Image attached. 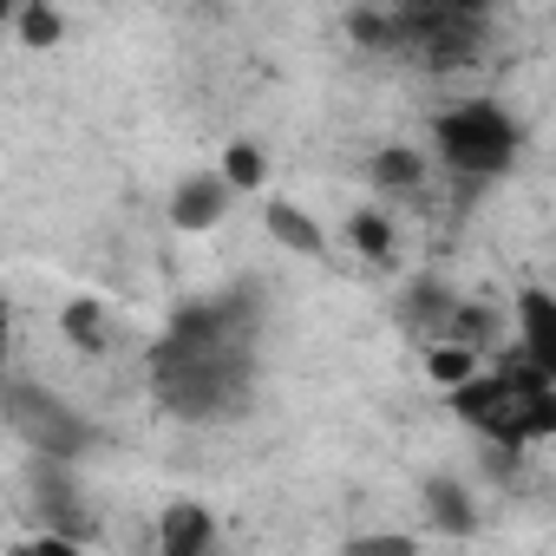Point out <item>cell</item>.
I'll list each match as a JSON object with an SVG mask.
<instances>
[{"mask_svg": "<svg viewBox=\"0 0 556 556\" xmlns=\"http://www.w3.org/2000/svg\"><path fill=\"white\" fill-rule=\"evenodd\" d=\"M367 177H374L380 190H419V184H426V157H419L413 144H387V151H374Z\"/></svg>", "mask_w": 556, "mask_h": 556, "instance_id": "12", "label": "cell"}, {"mask_svg": "<svg viewBox=\"0 0 556 556\" xmlns=\"http://www.w3.org/2000/svg\"><path fill=\"white\" fill-rule=\"evenodd\" d=\"M478 374H484V354H478V348H465V341H432V348H426V380L445 387V400L465 393Z\"/></svg>", "mask_w": 556, "mask_h": 556, "instance_id": "10", "label": "cell"}, {"mask_svg": "<svg viewBox=\"0 0 556 556\" xmlns=\"http://www.w3.org/2000/svg\"><path fill=\"white\" fill-rule=\"evenodd\" d=\"M216 170L229 177L236 197H262V184H268V151H262L255 138H236V144L216 157Z\"/></svg>", "mask_w": 556, "mask_h": 556, "instance_id": "11", "label": "cell"}, {"mask_svg": "<svg viewBox=\"0 0 556 556\" xmlns=\"http://www.w3.org/2000/svg\"><path fill=\"white\" fill-rule=\"evenodd\" d=\"M8 426L34 445V458L40 465H73V458H86V445H92V426L60 400V393H47V387H34V380H8Z\"/></svg>", "mask_w": 556, "mask_h": 556, "instance_id": "4", "label": "cell"}, {"mask_svg": "<svg viewBox=\"0 0 556 556\" xmlns=\"http://www.w3.org/2000/svg\"><path fill=\"white\" fill-rule=\"evenodd\" d=\"M14 34H21V47L53 53V47L66 40V21H60L53 8H40V0H27V8H14Z\"/></svg>", "mask_w": 556, "mask_h": 556, "instance_id": "14", "label": "cell"}, {"mask_svg": "<svg viewBox=\"0 0 556 556\" xmlns=\"http://www.w3.org/2000/svg\"><path fill=\"white\" fill-rule=\"evenodd\" d=\"M8 556H86V549H79V536H66V530H34V536H21Z\"/></svg>", "mask_w": 556, "mask_h": 556, "instance_id": "17", "label": "cell"}, {"mask_svg": "<svg viewBox=\"0 0 556 556\" xmlns=\"http://www.w3.org/2000/svg\"><path fill=\"white\" fill-rule=\"evenodd\" d=\"M60 328H66L86 354H99V348H105V308H99V302H73V308L60 315Z\"/></svg>", "mask_w": 556, "mask_h": 556, "instance_id": "15", "label": "cell"}, {"mask_svg": "<svg viewBox=\"0 0 556 556\" xmlns=\"http://www.w3.org/2000/svg\"><path fill=\"white\" fill-rule=\"evenodd\" d=\"M255 387V315L242 295L184 302L151 348V393L177 419H223Z\"/></svg>", "mask_w": 556, "mask_h": 556, "instance_id": "1", "label": "cell"}, {"mask_svg": "<svg viewBox=\"0 0 556 556\" xmlns=\"http://www.w3.org/2000/svg\"><path fill=\"white\" fill-rule=\"evenodd\" d=\"M157 556H216V517L210 504H164L157 510Z\"/></svg>", "mask_w": 556, "mask_h": 556, "instance_id": "8", "label": "cell"}, {"mask_svg": "<svg viewBox=\"0 0 556 556\" xmlns=\"http://www.w3.org/2000/svg\"><path fill=\"white\" fill-rule=\"evenodd\" d=\"M432 157L452 170V177H471V184H491L504 170H517L523 157V125L510 118V105L497 99H458L432 118Z\"/></svg>", "mask_w": 556, "mask_h": 556, "instance_id": "3", "label": "cell"}, {"mask_svg": "<svg viewBox=\"0 0 556 556\" xmlns=\"http://www.w3.org/2000/svg\"><path fill=\"white\" fill-rule=\"evenodd\" d=\"M452 413L491 445V452H530L556 439V387L530 367H484L465 393H452Z\"/></svg>", "mask_w": 556, "mask_h": 556, "instance_id": "2", "label": "cell"}, {"mask_svg": "<svg viewBox=\"0 0 556 556\" xmlns=\"http://www.w3.org/2000/svg\"><path fill=\"white\" fill-rule=\"evenodd\" d=\"M229 203H236L229 177H223L216 164H203V170H184V177L170 184L164 216H170V229H184V236H210V229H223Z\"/></svg>", "mask_w": 556, "mask_h": 556, "instance_id": "6", "label": "cell"}, {"mask_svg": "<svg viewBox=\"0 0 556 556\" xmlns=\"http://www.w3.org/2000/svg\"><path fill=\"white\" fill-rule=\"evenodd\" d=\"M262 229H268L275 249H289V255H308V262L328 255V229L315 223V210H302V203H289V197H268V203H262Z\"/></svg>", "mask_w": 556, "mask_h": 556, "instance_id": "9", "label": "cell"}, {"mask_svg": "<svg viewBox=\"0 0 556 556\" xmlns=\"http://www.w3.org/2000/svg\"><path fill=\"white\" fill-rule=\"evenodd\" d=\"M341 556H419V536H413V530H367V536H354Z\"/></svg>", "mask_w": 556, "mask_h": 556, "instance_id": "16", "label": "cell"}, {"mask_svg": "<svg viewBox=\"0 0 556 556\" xmlns=\"http://www.w3.org/2000/svg\"><path fill=\"white\" fill-rule=\"evenodd\" d=\"M510 321H517V341H510L504 361H510V367H530L536 380L556 387V289H543V282L517 289Z\"/></svg>", "mask_w": 556, "mask_h": 556, "instance_id": "5", "label": "cell"}, {"mask_svg": "<svg viewBox=\"0 0 556 556\" xmlns=\"http://www.w3.org/2000/svg\"><path fill=\"white\" fill-rule=\"evenodd\" d=\"M419 517H426V530H439V536H471V530H478L471 484H458L452 471L419 478Z\"/></svg>", "mask_w": 556, "mask_h": 556, "instance_id": "7", "label": "cell"}, {"mask_svg": "<svg viewBox=\"0 0 556 556\" xmlns=\"http://www.w3.org/2000/svg\"><path fill=\"white\" fill-rule=\"evenodd\" d=\"M348 249L367 255V262H387V255H393V223H387V210H354V216H348Z\"/></svg>", "mask_w": 556, "mask_h": 556, "instance_id": "13", "label": "cell"}]
</instances>
